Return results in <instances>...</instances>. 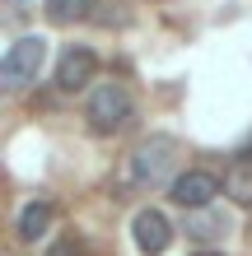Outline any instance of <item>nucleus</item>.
Here are the masks:
<instances>
[{
	"mask_svg": "<svg viewBox=\"0 0 252 256\" xmlns=\"http://www.w3.org/2000/svg\"><path fill=\"white\" fill-rule=\"evenodd\" d=\"M42 61H47V42H42V38H33V33L14 38L10 52H5V88H10V94H14V88H28L42 74Z\"/></svg>",
	"mask_w": 252,
	"mask_h": 256,
	"instance_id": "7ed1b4c3",
	"label": "nucleus"
},
{
	"mask_svg": "<svg viewBox=\"0 0 252 256\" xmlns=\"http://www.w3.org/2000/svg\"><path fill=\"white\" fill-rule=\"evenodd\" d=\"M47 256H84V242H80V238H70V233H61V238L47 247Z\"/></svg>",
	"mask_w": 252,
	"mask_h": 256,
	"instance_id": "ddd939ff",
	"label": "nucleus"
},
{
	"mask_svg": "<svg viewBox=\"0 0 252 256\" xmlns=\"http://www.w3.org/2000/svg\"><path fill=\"white\" fill-rule=\"evenodd\" d=\"M42 14H47V24L66 28V24L89 19V0H42Z\"/></svg>",
	"mask_w": 252,
	"mask_h": 256,
	"instance_id": "9d476101",
	"label": "nucleus"
},
{
	"mask_svg": "<svg viewBox=\"0 0 252 256\" xmlns=\"http://www.w3.org/2000/svg\"><path fill=\"white\" fill-rule=\"evenodd\" d=\"M94 74H98V52L94 47H61L56 70H52V80H56L61 94H84V88H94Z\"/></svg>",
	"mask_w": 252,
	"mask_h": 256,
	"instance_id": "20e7f679",
	"label": "nucleus"
},
{
	"mask_svg": "<svg viewBox=\"0 0 252 256\" xmlns=\"http://www.w3.org/2000/svg\"><path fill=\"white\" fill-rule=\"evenodd\" d=\"M5 28H28V0H5Z\"/></svg>",
	"mask_w": 252,
	"mask_h": 256,
	"instance_id": "f8f14e48",
	"label": "nucleus"
},
{
	"mask_svg": "<svg viewBox=\"0 0 252 256\" xmlns=\"http://www.w3.org/2000/svg\"><path fill=\"white\" fill-rule=\"evenodd\" d=\"M131 242H136L140 256H164L173 247V219L164 210H154V205L136 210V214H131Z\"/></svg>",
	"mask_w": 252,
	"mask_h": 256,
	"instance_id": "39448f33",
	"label": "nucleus"
},
{
	"mask_svg": "<svg viewBox=\"0 0 252 256\" xmlns=\"http://www.w3.org/2000/svg\"><path fill=\"white\" fill-rule=\"evenodd\" d=\"M224 196L233 205H252V158H238L224 172Z\"/></svg>",
	"mask_w": 252,
	"mask_h": 256,
	"instance_id": "1a4fd4ad",
	"label": "nucleus"
},
{
	"mask_svg": "<svg viewBox=\"0 0 252 256\" xmlns=\"http://www.w3.org/2000/svg\"><path fill=\"white\" fill-rule=\"evenodd\" d=\"M89 19L108 33H122L136 24V0H89Z\"/></svg>",
	"mask_w": 252,
	"mask_h": 256,
	"instance_id": "6e6552de",
	"label": "nucleus"
},
{
	"mask_svg": "<svg viewBox=\"0 0 252 256\" xmlns=\"http://www.w3.org/2000/svg\"><path fill=\"white\" fill-rule=\"evenodd\" d=\"M52 219H56V205L52 200H24L19 214H14V233H19V242H38V238L52 228Z\"/></svg>",
	"mask_w": 252,
	"mask_h": 256,
	"instance_id": "0eeeda50",
	"label": "nucleus"
},
{
	"mask_svg": "<svg viewBox=\"0 0 252 256\" xmlns=\"http://www.w3.org/2000/svg\"><path fill=\"white\" fill-rule=\"evenodd\" d=\"M131 116H136V98L126 84H94L84 98V122L98 135H117Z\"/></svg>",
	"mask_w": 252,
	"mask_h": 256,
	"instance_id": "f03ea898",
	"label": "nucleus"
},
{
	"mask_svg": "<svg viewBox=\"0 0 252 256\" xmlns=\"http://www.w3.org/2000/svg\"><path fill=\"white\" fill-rule=\"evenodd\" d=\"M219 191H224V177L201 172V168H191V172H182V177H173V186H168L173 205H182V210H205Z\"/></svg>",
	"mask_w": 252,
	"mask_h": 256,
	"instance_id": "423d86ee",
	"label": "nucleus"
},
{
	"mask_svg": "<svg viewBox=\"0 0 252 256\" xmlns=\"http://www.w3.org/2000/svg\"><path fill=\"white\" fill-rule=\"evenodd\" d=\"M187 233H191V238H201V242H205V238H210V242H219V238L229 233V219L219 214V210H210V214H196V219H191V224H187Z\"/></svg>",
	"mask_w": 252,
	"mask_h": 256,
	"instance_id": "9b49d317",
	"label": "nucleus"
},
{
	"mask_svg": "<svg viewBox=\"0 0 252 256\" xmlns=\"http://www.w3.org/2000/svg\"><path fill=\"white\" fill-rule=\"evenodd\" d=\"M191 256H219V252H215V247H210V252H205V247H201V252H191Z\"/></svg>",
	"mask_w": 252,
	"mask_h": 256,
	"instance_id": "4468645a",
	"label": "nucleus"
},
{
	"mask_svg": "<svg viewBox=\"0 0 252 256\" xmlns=\"http://www.w3.org/2000/svg\"><path fill=\"white\" fill-rule=\"evenodd\" d=\"M173 168H177V140L164 130L145 135L131 154V182L145 186V191H159V186H173Z\"/></svg>",
	"mask_w": 252,
	"mask_h": 256,
	"instance_id": "f257e3e1",
	"label": "nucleus"
}]
</instances>
